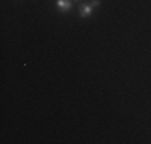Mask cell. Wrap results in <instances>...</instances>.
Instances as JSON below:
<instances>
[{"mask_svg":"<svg viewBox=\"0 0 151 144\" xmlns=\"http://www.w3.org/2000/svg\"><path fill=\"white\" fill-rule=\"evenodd\" d=\"M71 6H73L71 0H58V8L63 10V11H69Z\"/></svg>","mask_w":151,"mask_h":144,"instance_id":"obj_1","label":"cell"},{"mask_svg":"<svg viewBox=\"0 0 151 144\" xmlns=\"http://www.w3.org/2000/svg\"><path fill=\"white\" fill-rule=\"evenodd\" d=\"M90 13H92V6H90V5H82V6H81V16H82V18L90 16Z\"/></svg>","mask_w":151,"mask_h":144,"instance_id":"obj_2","label":"cell"}]
</instances>
